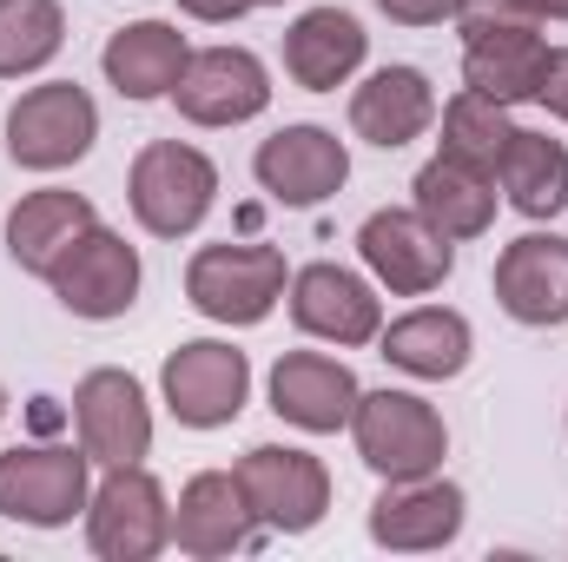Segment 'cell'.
<instances>
[{
	"mask_svg": "<svg viewBox=\"0 0 568 562\" xmlns=\"http://www.w3.org/2000/svg\"><path fill=\"white\" fill-rule=\"evenodd\" d=\"M265 536V523L252 516L245 490L232 470H199L179 503H172V543L185 550L192 562H219V556H239Z\"/></svg>",
	"mask_w": 568,
	"mask_h": 562,
	"instance_id": "cell-18",
	"label": "cell"
},
{
	"mask_svg": "<svg viewBox=\"0 0 568 562\" xmlns=\"http://www.w3.org/2000/svg\"><path fill=\"white\" fill-rule=\"evenodd\" d=\"M258 0H179V13L185 20H205V27H232V20H245Z\"/></svg>",
	"mask_w": 568,
	"mask_h": 562,
	"instance_id": "cell-31",
	"label": "cell"
},
{
	"mask_svg": "<svg viewBox=\"0 0 568 562\" xmlns=\"http://www.w3.org/2000/svg\"><path fill=\"white\" fill-rule=\"evenodd\" d=\"M536 107H549L568 127V47H549V67H542V87H536Z\"/></svg>",
	"mask_w": 568,
	"mask_h": 562,
	"instance_id": "cell-30",
	"label": "cell"
},
{
	"mask_svg": "<svg viewBox=\"0 0 568 562\" xmlns=\"http://www.w3.org/2000/svg\"><path fill=\"white\" fill-rule=\"evenodd\" d=\"M284 252L278 245H199L192 265H185V298L199 318L212 324H232V331H252L265 324L272 311L284 304Z\"/></svg>",
	"mask_w": 568,
	"mask_h": 562,
	"instance_id": "cell-2",
	"label": "cell"
},
{
	"mask_svg": "<svg viewBox=\"0 0 568 562\" xmlns=\"http://www.w3.org/2000/svg\"><path fill=\"white\" fill-rule=\"evenodd\" d=\"M443 140L436 152L443 159H456V165H469V172H483V179H496V165H503V145L516 133V120H509V107L503 100H489V93H476V87H463V93H449L443 100Z\"/></svg>",
	"mask_w": 568,
	"mask_h": 562,
	"instance_id": "cell-27",
	"label": "cell"
},
{
	"mask_svg": "<svg viewBox=\"0 0 568 562\" xmlns=\"http://www.w3.org/2000/svg\"><path fill=\"white\" fill-rule=\"evenodd\" d=\"M463 27V87L503 100V107H523L536 100L542 87V67H549V33L542 20H523V13H489V20H456Z\"/></svg>",
	"mask_w": 568,
	"mask_h": 562,
	"instance_id": "cell-13",
	"label": "cell"
},
{
	"mask_svg": "<svg viewBox=\"0 0 568 562\" xmlns=\"http://www.w3.org/2000/svg\"><path fill=\"white\" fill-rule=\"evenodd\" d=\"M377 358L404 378H424V384H443V378H463L469 358H476V331L463 311L449 304H417L404 318H390L377 331Z\"/></svg>",
	"mask_w": 568,
	"mask_h": 562,
	"instance_id": "cell-21",
	"label": "cell"
},
{
	"mask_svg": "<svg viewBox=\"0 0 568 562\" xmlns=\"http://www.w3.org/2000/svg\"><path fill=\"white\" fill-rule=\"evenodd\" d=\"M496 304L529 324V331H556L568 324V239L562 232H523L496 252Z\"/></svg>",
	"mask_w": 568,
	"mask_h": 562,
	"instance_id": "cell-17",
	"label": "cell"
},
{
	"mask_svg": "<svg viewBox=\"0 0 568 562\" xmlns=\"http://www.w3.org/2000/svg\"><path fill=\"white\" fill-rule=\"evenodd\" d=\"M529 20H568V0H523Z\"/></svg>",
	"mask_w": 568,
	"mask_h": 562,
	"instance_id": "cell-32",
	"label": "cell"
},
{
	"mask_svg": "<svg viewBox=\"0 0 568 562\" xmlns=\"http://www.w3.org/2000/svg\"><path fill=\"white\" fill-rule=\"evenodd\" d=\"M364 384L344 358L331 351H284L272 364V411L304 436H331V430H351Z\"/></svg>",
	"mask_w": 568,
	"mask_h": 562,
	"instance_id": "cell-19",
	"label": "cell"
},
{
	"mask_svg": "<svg viewBox=\"0 0 568 562\" xmlns=\"http://www.w3.org/2000/svg\"><path fill=\"white\" fill-rule=\"evenodd\" d=\"M73 430H80V450L113 470V463H145L152 450V404H145V384L120 364H100L73 384Z\"/></svg>",
	"mask_w": 568,
	"mask_h": 562,
	"instance_id": "cell-14",
	"label": "cell"
},
{
	"mask_svg": "<svg viewBox=\"0 0 568 562\" xmlns=\"http://www.w3.org/2000/svg\"><path fill=\"white\" fill-rule=\"evenodd\" d=\"M87 225H100V212H93L87 192H67V185L20 192L13 212H7V259H13L20 272L47 279V272L60 265V252H67Z\"/></svg>",
	"mask_w": 568,
	"mask_h": 562,
	"instance_id": "cell-24",
	"label": "cell"
},
{
	"mask_svg": "<svg viewBox=\"0 0 568 562\" xmlns=\"http://www.w3.org/2000/svg\"><path fill=\"white\" fill-rule=\"evenodd\" d=\"M67 47V7L60 0H0V80H27L53 67Z\"/></svg>",
	"mask_w": 568,
	"mask_h": 562,
	"instance_id": "cell-28",
	"label": "cell"
},
{
	"mask_svg": "<svg viewBox=\"0 0 568 562\" xmlns=\"http://www.w3.org/2000/svg\"><path fill=\"white\" fill-rule=\"evenodd\" d=\"M172 543V496L145 463H113L87 496V550L100 562H152Z\"/></svg>",
	"mask_w": 568,
	"mask_h": 562,
	"instance_id": "cell-7",
	"label": "cell"
},
{
	"mask_svg": "<svg viewBox=\"0 0 568 562\" xmlns=\"http://www.w3.org/2000/svg\"><path fill=\"white\" fill-rule=\"evenodd\" d=\"M258 7H284V0H258Z\"/></svg>",
	"mask_w": 568,
	"mask_h": 562,
	"instance_id": "cell-34",
	"label": "cell"
},
{
	"mask_svg": "<svg viewBox=\"0 0 568 562\" xmlns=\"http://www.w3.org/2000/svg\"><path fill=\"white\" fill-rule=\"evenodd\" d=\"M252 172H258V185L278 199V205H324L331 192H344V179H351V145L337 140L331 127H311V120H297V127H278L272 140H258L252 152Z\"/></svg>",
	"mask_w": 568,
	"mask_h": 562,
	"instance_id": "cell-16",
	"label": "cell"
},
{
	"mask_svg": "<svg viewBox=\"0 0 568 562\" xmlns=\"http://www.w3.org/2000/svg\"><path fill=\"white\" fill-rule=\"evenodd\" d=\"M469 523V496L436 470V476H397L377 490L371 503V543L377 550H397V556H429V550H449Z\"/></svg>",
	"mask_w": 568,
	"mask_h": 562,
	"instance_id": "cell-15",
	"label": "cell"
},
{
	"mask_svg": "<svg viewBox=\"0 0 568 562\" xmlns=\"http://www.w3.org/2000/svg\"><path fill=\"white\" fill-rule=\"evenodd\" d=\"M284 304H291V324H297L304 338L337 344V351L377 344V331H384V298H377V284L364 279V272H351V265H331V259L291 272Z\"/></svg>",
	"mask_w": 568,
	"mask_h": 562,
	"instance_id": "cell-12",
	"label": "cell"
},
{
	"mask_svg": "<svg viewBox=\"0 0 568 562\" xmlns=\"http://www.w3.org/2000/svg\"><path fill=\"white\" fill-rule=\"evenodd\" d=\"M377 13L397 20V27H443V20L463 13V0H377Z\"/></svg>",
	"mask_w": 568,
	"mask_h": 562,
	"instance_id": "cell-29",
	"label": "cell"
},
{
	"mask_svg": "<svg viewBox=\"0 0 568 562\" xmlns=\"http://www.w3.org/2000/svg\"><path fill=\"white\" fill-rule=\"evenodd\" d=\"M0 418H7V384H0Z\"/></svg>",
	"mask_w": 568,
	"mask_h": 562,
	"instance_id": "cell-33",
	"label": "cell"
},
{
	"mask_svg": "<svg viewBox=\"0 0 568 562\" xmlns=\"http://www.w3.org/2000/svg\"><path fill=\"white\" fill-rule=\"evenodd\" d=\"M496 185H503V199L523 219H562L568 212V145L536 133V127H516L509 145H503Z\"/></svg>",
	"mask_w": 568,
	"mask_h": 562,
	"instance_id": "cell-26",
	"label": "cell"
},
{
	"mask_svg": "<svg viewBox=\"0 0 568 562\" xmlns=\"http://www.w3.org/2000/svg\"><path fill=\"white\" fill-rule=\"evenodd\" d=\"M140 284H145L140 245H126V232H113V225H87V232L60 252V265L47 272V291H53L73 318H87V324L126 318V311L140 304Z\"/></svg>",
	"mask_w": 568,
	"mask_h": 562,
	"instance_id": "cell-8",
	"label": "cell"
},
{
	"mask_svg": "<svg viewBox=\"0 0 568 562\" xmlns=\"http://www.w3.org/2000/svg\"><path fill=\"white\" fill-rule=\"evenodd\" d=\"M126 205L152 239H192L219 205V165L185 140H145L126 172Z\"/></svg>",
	"mask_w": 568,
	"mask_h": 562,
	"instance_id": "cell-1",
	"label": "cell"
},
{
	"mask_svg": "<svg viewBox=\"0 0 568 562\" xmlns=\"http://www.w3.org/2000/svg\"><path fill=\"white\" fill-rule=\"evenodd\" d=\"M351 443H357L364 470H377L384 483H397V476H436L443 456H449L443 411L429 398H417V391H390V384L357 398Z\"/></svg>",
	"mask_w": 568,
	"mask_h": 562,
	"instance_id": "cell-3",
	"label": "cell"
},
{
	"mask_svg": "<svg viewBox=\"0 0 568 562\" xmlns=\"http://www.w3.org/2000/svg\"><path fill=\"white\" fill-rule=\"evenodd\" d=\"M159 404L185 430H225L252 404V358L225 338H185L159 364Z\"/></svg>",
	"mask_w": 568,
	"mask_h": 562,
	"instance_id": "cell-5",
	"label": "cell"
},
{
	"mask_svg": "<svg viewBox=\"0 0 568 562\" xmlns=\"http://www.w3.org/2000/svg\"><path fill=\"white\" fill-rule=\"evenodd\" d=\"M172 107L185 127H245L272 107V73L252 47H192L179 87H172Z\"/></svg>",
	"mask_w": 568,
	"mask_h": 562,
	"instance_id": "cell-11",
	"label": "cell"
},
{
	"mask_svg": "<svg viewBox=\"0 0 568 562\" xmlns=\"http://www.w3.org/2000/svg\"><path fill=\"white\" fill-rule=\"evenodd\" d=\"M364 53H371V33H364V20L351 7H304L284 27V73L304 93L351 87V73L364 67Z\"/></svg>",
	"mask_w": 568,
	"mask_h": 562,
	"instance_id": "cell-20",
	"label": "cell"
},
{
	"mask_svg": "<svg viewBox=\"0 0 568 562\" xmlns=\"http://www.w3.org/2000/svg\"><path fill=\"white\" fill-rule=\"evenodd\" d=\"M357 259L364 272L397 291V298H429L436 284L456 272V245L429 225L417 205H377L364 225H357Z\"/></svg>",
	"mask_w": 568,
	"mask_h": 562,
	"instance_id": "cell-10",
	"label": "cell"
},
{
	"mask_svg": "<svg viewBox=\"0 0 568 562\" xmlns=\"http://www.w3.org/2000/svg\"><path fill=\"white\" fill-rule=\"evenodd\" d=\"M100 140V107L80 80H40L7 107V159L20 172H67Z\"/></svg>",
	"mask_w": 568,
	"mask_h": 562,
	"instance_id": "cell-6",
	"label": "cell"
},
{
	"mask_svg": "<svg viewBox=\"0 0 568 562\" xmlns=\"http://www.w3.org/2000/svg\"><path fill=\"white\" fill-rule=\"evenodd\" d=\"M436 127V87L424 67H377L364 87H351V133L377 152L424 140Z\"/></svg>",
	"mask_w": 568,
	"mask_h": 562,
	"instance_id": "cell-22",
	"label": "cell"
},
{
	"mask_svg": "<svg viewBox=\"0 0 568 562\" xmlns=\"http://www.w3.org/2000/svg\"><path fill=\"white\" fill-rule=\"evenodd\" d=\"M232 476H239L252 516H258L265 530H278V536L317 530L324 510H331V470H324L311 450H297V443H252V450L232 463Z\"/></svg>",
	"mask_w": 568,
	"mask_h": 562,
	"instance_id": "cell-9",
	"label": "cell"
},
{
	"mask_svg": "<svg viewBox=\"0 0 568 562\" xmlns=\"http://www.w3.org/2000/svg\"><path fill=\"white\" fill-rule=\"evenodd\" d=\"M185 60H192V47H185V33H179L172 20H133V27H120V33L100 47L106 87H113L120 100H133V107H145V100H172Z\"/></svg>",
	"mask_w": 568,
	"mask_h": 562,
	"instance_id": "cell-23",
	"label": "cell"
},
{
	"mask_svg": "<svg viewBox=\"0 0 568 562\" xmlns=\"http://www.w3.org/2000/svg\"><path fill=\"white\" fill-rule=\"evenodd\" d=\"M93 456L80 443H13L0 450V516L27 530H67L87 516Z\"/></svg>",
	"mask_w": 568,
	"mask_h": 562,
	"instance_id": "cell-4",
	"label": "cell"
},
{
	"mask_svg": "<svg viewBox=\"0 0 568 562\" xmlns=\"http://www.w3.org/2000/svg\"><path fill=\"white\" fill-rule=\"evenodd\" d=\"M410 205L424 212L449 245H463V239H483L496 225V179H483V172H469V165H456V159L436 152L424 172L410 179Z\"/></svg>",
	"mask_w": 568,
	"mask_h": 562,
	"instance_id": "cell-25",
	"label": "cell"
}]
</instances>
